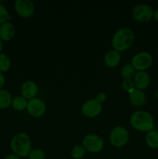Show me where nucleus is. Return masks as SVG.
Listing matches in <instances>:
<instances>
[{
	"label": "nucleus",
	"instance_id": "f257e3e1",
	"mask_svg": "<svg viewBox=\"0 0 158 159\" xmlns=\"http://www.w3.org/2000/svg\"><path fill=\"white\" fill-rule=\"evenodd\" d=\"M135 35L133 30L129 28H121L118 30L112 38V46L117 51L128 50L134 42Z\"/></svg>",
	"mask_w": 158,
	"mask_h": 159
},
{
	"label": "nucleus",
	"instance_id": "f03ea898",
	"mask_svg": "<svg viewBox=\"0 0 158 159\" xmlns=\"http://www.w3.org/2000/svg\"><path fill=\"white\" fill-rule=\"evenodd\" d=\"M10 146L14 155L20 158L29 156L31 152L30 138L26 133L19 132L12 137Z\"/></svg>",
	"mask_w": 158,
	"mask_h": 159
},
{
	"label": "nucleus",
	"instance_id": "7ed1b4c3",
	"mask_svg": "<svg viewBox=\"0 0 158 159\" xmlns=\"http://www.w3.org/2000/svg\"><path fill=\"white\" fill-rule=\"evenodd\" d=\"M130 124L136 130L143 132H149L153 130L154 120L150 113L144 110H139L131 115Z\"/></svg>",
	"mask_w": 158,
	"mask_h": 159
},
{
	"label": "nucleus",
	"instance_id": "20e7f679",
	"mask_svg": "<svg viewBox=\"0 0 158 159\" xmlns=\"http://www.w3.org/2000/svg\"><path fill=\"white\" fill-rule=\"evenodd\" d=\"M153 64V57L150 53L142 51L135 54L131 61V65L138 71H146Z\"/></svg>",
	"mask_w": 158,
	"mask_h": 159
},
{
	"label": "nucleus",
	"instance_id": "39448f33",
	"mask_svg": "<svg viewBox=\"0 0 158 159\" xmlns=\"http://www.w3.org/2000/svg\"><path fill=\"white\" fill-rule=\"evenodd\" d=\"M82 146L85 151L91 153H98L104 148V141L100 136L94 134L86 135L82 141Z\"/></svg>",
	"mask_w": 158,
	"mask_h": 159
},
{
	"label": "nucleus",
	"instance_id": "423d86ee",
	"mask_svg": "<svg viewBox=\"0 0 158 159\" xmlns=\"http://www.w3.org/2000/svg\"><path fill=\"white\" fill-rule=\"evenodd\" d=\"M129 132L125 127L121 126L114 127L112 130L109 135V140L111 144L116 148L123 147L129 141Z\"/></svg>",
	"mask_w": 158,
	"mask_h": 159
},
{
	"label": "nucleus",
	"instance_id": "0eeeda50",
	"mask_svg": "<svg viewBox=\"0 0 158 159\" xmlns=\"http://www.w3.org/2000/svg\"><path fill=\"white\" fill-rule=\"evenodd\" d=\"M132 15L136 21L147 23L153 18V11L149 5L139 3L133 8Z\"/></svg>",
	"mask_w": 158,
	"mask_h": 159
},
{
	"label": "nucleus",
	"instance_id": "6e6552de",
	"mask_svg": "<svg viewBox=\"0 0 158 159\" xmlns=\"http://www.w3.org/2000/svg\"><path fill=\"white\" fill-rule=\"evenodd\" d=\"M26 109L30 116L38 118L43 116L46 112V104L41 99L35 97L28 101Z\"/></svg>",
	"mask_w": 158,
	"mask_h": 159
},
{
	"label": "nucleus",
	"instance_id": "1a4fd4ad",
	"mask_svg": "<svg viewBox=\"0 0 158 159\" xmlns=\"http://www.w3.org/2000/svg\"><path fill=\"white\" fill-rule=\"evenodd\" d=\"M14 7L16 13L23 18L32 16L35 10L34 4L31 0H16Z\"/></svg>",
	"mask_w": 158,
	"mask_h": 159
},
{
	"label": "nucleus",
	"instance_id": "9d476101",
	"mask_svg": "<svg viewBox=\"0 0 158 159\" xmlns=\"http://www.w3.org/2000/svg\"><path fill=\"white\" fill-rule=\"evenodd\" d=\"M102 106L95 99H88L84 102L81 107L82 113L86 117L92 118L98 116L102 112Z\"/></svg>",
	"mask_w": 158,
	"mask_h": 159
},
{
	"label": "nucleus",
	"instance_id": "9b49d317",
	"mask_svg": "<svg viewBox=\"0 0 158 159\" xmlns=\"http://www.w3.org/2000/svg\"><path fill=\"white\" fill-rule=\"evenodd\" d=\"M38 92V86L33 81H26L21 86V95L26 99L35 98Z\"/></svg>",
	"mask_w": 158,
	"mask_h": 159
},
{
	"label": "nucleus",
	"instance_id": "f8f14e48",
	"mask_svg": "<svg viewBox=\"0 0 158 159\" xmlns=\"http://www.w3.org/2000/svg\"><path fill=\"white\" fill-rule=\"evenodd\" d=\"M150 82V75L147 71H138L135 75L133 82H134L135 88L137 89L143 91L149 86Z\"/></svg>",
	"mask_w": 158,
	"mask_h": 159
},
{
	"label": "nucleus",
	"instance_id": "ddd939ff",
	"mask_svg": "<svg viewBox=\"0 0 158 159\" xmlns=\"http://www.w3.org/2000/svg\"><path fill=\"white\" fill-rule=\"evenodd\" d=\"M15 26L10 22H6L0 25V39L5 41L10 40L15 35Z\"/></svg>",
	"mask_w": 158,
	"mask_h": 159
},
{
	"label": "nucleus",
	"instance_id": "4468645a",
	"mask_svg": "<svg viewBox=\"0 0 158 159\" xmlns=\"http://www.w3.org/2000/svg\"><path fill=\"white\" fill-rule=\"evenodd\" d=\"M129 101L135 107H142L147 102V96L142 90L135 89L129 95Z\"/></svg>",
	"mask_w": 158,
	"mask_h": 159
},
{
	"label": "nucleus",
	"instance_id": "2eb2a0df",
	"mask_svg": "<svg viewBox=\"0 0 158 159\" xmlns=\"http://www.w3.org/2000/svg\"><path fill=\"white\" fill-rule=\"evenodd\" d=\"M121 56L119 51L116 50H110L105 54L104 57V61L106 66L108 68H115L120 62Z\"/></svg>",
	"mask_w": 158,
	"mask_h": 159
},
{
	"label": "nucleus",
	"instance_id": "dca6fc26",
	"mask_svg": "<svg viewBox=\"0 0 158 159\" xmlns=\"http://www.w3.org/2000/svg\"><path fill=\"white\" fill-rule=\"evenodd\" d=\"M145 141L147 145L150 148H158V131L153 130L147 132V135H146Z\"/></svg>",
	"mask_w": 158,
	"mask_h": 159
},
{
	"label": "nucleus",
	"instance_id": "f3484780",
	"mask_svg": "<svg viewBox=\"0 0 158 159\" xmlns=\"http://www.w3.org/2000/svg\"><path fill=\"white\" fill-rule=\"evenodd\" d=\"M12 98L10 93L4 89L0 90V109H6L12 105Z\"/></svg>",
	"mask_w": 158,
	"mask_h": 159
},
{
	"label": "nucleus",
	"instance_id": "a211bd4d",
	"mask_svg": "<svg viewBox=\"0 0 158 159\" xmlns=\"http://www.w3.org/2000/svg\"><path fill=\"white\" fill-rule=\"evenodd\" d=\"M135 75H136V70L133 68V65L129 64L124 65L121 70V75L123 78L124 80H126V79L131 80V79L134 78Z\"/></svg>",
	"mask_w": 158,
	"mask_h": 159
},
{
	"label": "nucleus",
	"instance_id": "6ab92c4d",
	"mask_svg": "<svg viewBox=\"0 0 158 159\" xmlns=\"http://www.w3.org/2000/svg\"><path fill=\"white\" fill-rule=\"evenodd\" d=\"M27 106V101L23 96H16L12 101V107H13L14 110L17 111H22L25 110Z\"/></svg>",
	"mask_w": 158,
	"mask_h": 159
},
{
	"label": "nucleus",
	"instance_id": "aec40b11",
	"mask_svg": "<svg viewBox=\"0 0 158 159\" xmlns=\"http://www.w3.org/2000/svg\"><path fill=\"white\" fill-rule=\"evenodd\" d=\"M11 67L10 58L5 54H0V72L9 71Z\"/></svg>",
	"mask_w": 158,
	"mask_h": 159
},
{
	"label": "nucleus",
	"instance_id": "412c9836",
	"mask_svg": "<svg viewBox=\"0 0 158 159\" xmlns=\"http://www.w3.org/2000/svg\"><path fill=\"white\" fill-rule=\"evenodd\" d=\"M71 155L74 159H81L85 155V149L83 146L76 145L72 148L71 152Z\"/></svg>",
	"mask_w": 158,
	"mask_h": 159
},
{
	"label": "nucleus",
	"instance_id": "4be33fe9",
	"mask_svg": "<svg viewBox=\"0 0 158 159\" xmlns=\"http://www.w3.org/2000/svg\"><path fill=\"white\" fill-rule=\"evenodd\" d=\"M29 159H45L46 155L43 150L40 148H36L31 151L29 155Z\"/></svg>",
	"mask_w": 158,
	"mask_h": 159
},
{
	"label": "nucleus",
	"instance_id": "5701e85b",
	"mask_svg": "<svg viewBox=\"0 0 158 159\" xmlns=\"http://www.w3.org/2000/svg\"><path fill=\"white\" fill-rule=\"evenodd\" d=\"M9 19H10V16H9L8 10L2 4L0 3V24L6 23Z\"/></svg>",
	"mask_w": 158,
	"mask_h": 159
},
{
	"label": "nucleus",
	"instance_id": "b1692460",
	"mask_svg": "<svg viewBox=\"0 0 158 159\" xmlns=\"http://www.w3.org/2000/svg\"><path fill=\"white\" fill-rule=\"evenodd\" d=\"M122 87L124 91L127 92L129 93H130L132 91H133L136 89L135 88L134 82L132 80H129V79L124 80L122 83Z\"/></svg>",
	"mask_w": 158,
	"mask_h": 159
},
{
	"label": "nucleus",
	"instance_id": "393cba45",
	"mask_svg": "<svg viewBox=\"0 0 158 159\" xmlns=\"http://www.w3.org/2000/svg\"><path fill=\"white\" fill-rule=\"evenodd\" d=\"M106 99H107L106 93H103V92H101V93H99L95 98L96 100H97L98 102H100L101 104H102V102H105V101L106 100Z\"/></svg>",
	"mask_w": 158,
	"mask_h": 159
},
{
	"label": "nucleus",
	"instance_id": "a878e982",
	"mask_svg": "<svg viewBox=\"0 0 158 159\" xmlns=\"http://www.w3.org/2000/svg\"><path fill=\"white\" fill-rule=\"evenodd\" d=\"M5 81H6V79H5V76L3 75L2 73L0 72V90H1L2 88L4 86Z\"/></svg>",
	"mask_w": 158,
	"mask_h": 159
},
{
	"label": "nucleus",
	"instance_id": "bb28decb",
	"mask_svg": "<svg viewBox=\"0 0 158 159\" xmlns=\"http://www.w3.org/2000/svg\"><path fill=\"white\" fill-rule=\"evenodd\" d=\"M4 159H21L20 158L19 156H17V155H7V156H6L4 158Z\"/></svg>",
	"mask_w": 158,
	"mask_h": 159
},
{
	"label": "nucleus",
	"instance_id": "cd10ccee",
	"mask_svg": "<svg viewBox=\"0 0 158 159\" xmlns=\"http://www.w3.org/2000/svg\"><path fill=\"white\" fill-rule=\"evenodd\" d=\"M153 17L154 18V20H156V21L158 22V9H156V10H155L154 12H153Z\"/></svg>",
	"mask_w": 158,
	"mask_h": 159
},
{
	"label": "nucleus",
	"instance_id": "c85d7f7f",
	"mask_svg": "<svg viewBox=\"0 0 158 159\" xmlns=\"http://www.w3.org/2000/svg\"><path fill=\"white\" fill-rule=\"evenodd\" d=\"M2 50V40L0 39V53H1Z\"/></svg>",
	"mask_w": 158,
	"mask_h": 159
},
{
	"label": "nucleus",
	"instance_id": "c756f323",
	"mask_svg": "<svg viewBox=\"0 0 158 159\" xmlns=\"http://www.w3.org/2000/svg\"><path fill=\"white\" fill-rule=\"evenodd\" d=\"M157 54H158V51H157Z\"/></svg>",
	"mask_w": 158,
	"mask_h": 159
}]
</instances>
